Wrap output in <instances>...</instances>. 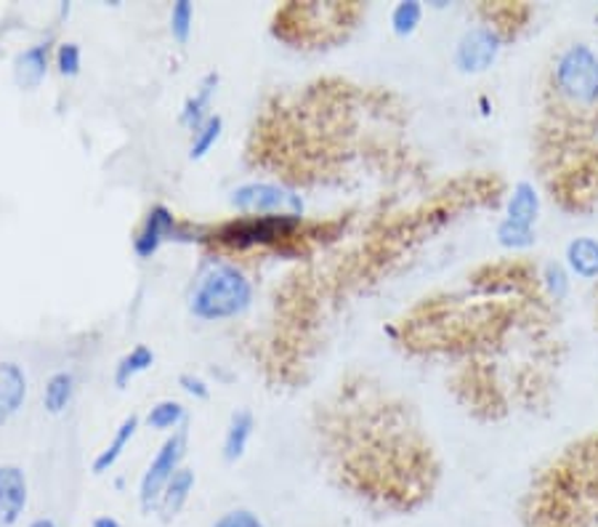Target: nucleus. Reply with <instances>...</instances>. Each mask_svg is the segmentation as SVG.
<instances>
[{
    "label": "nucleus",
    "mask_w": 598,
    "mask_h": 527,
    "mask_svg": "<svg viewBox=\"0 0 598 527\" xmlns=\"http://www.w3.org/2000/svg\"><path fill=\"white\" fill-rule=\"evenodd\" d=\"M231 208L242 216H301L304 201L285 186L272 182H250L231 192Z\"/></svg>",
    "instance_id": "20e7f679"
},
{
    "label": "nucleus",
    "mask_w": 598,
    "mask_h": 527,
    "mask_svg": "<svg viewBox=\"0 0 598 527\" xmlns=\"http://www.w3.org/2000/svg\"><path fill=\"white\" fill-rule=\"evenodd\" d=\"M137 432H139V416L137 413L126 416V419L120 421L118 432H115L112 440L107 442V448L101 450V453L94 459V474H107L109 469L118 464L120 455L126 453L128 442H131L133 437H137Z\"/></svg>",
    "instance_id": "dca6fc26"
},
{
    "label": "nucleus",
    "mask_w": 598,
    "mask_h": 527,
    "mask_svg": "<svg viewBox=\"0 0 598 527\" xmlns=\"http://www.w3.org/2000/svg\"><path fill=\"white\" fill-rule=\"evenodd\" d=\"M192 487H195V472L182 466L176 474H173L168 487H165L163 498H160V506H157L160 514H163L165 519L178 517V512L184 509L186 501H189L192 496Z\"/></svg>",
    "instance_id": "f3484780"
},
{
    "label": "nucleus",
    "mask_w": 598,
    "mask_h": 527,
    "mask_svg": "<svg viewBox=\"0 0 598 527\" xmlns=\"http://www.w3.org/2000/svg\"><path fill=\"white\" fill-rule=\"evenodd\" d=\"M152 365H154V352L146 344H137L131 352H128V355L120 357L118 365H115V384L123 389L128 381H133L139 373L150 370Z\"/></svg>",
    "instance_id": "6ab92c4d"
},
{
    "label": "nucleus",
    "mask_w": 598,
    "mask_h": 527,
    "mask_svg": "<svg viewBox=\"0 0 598 527\" xmlns=\"http://www.w3.org/2000/svg\"><path fill=\"white\" fill-rule=\"evenodd\" d=\"M30 527H56V523L51 517H41L35 519V523H30Z\"/></svg>",
    "instance_id": "c756f323"
},
{
    "label": "nucleus",
    "mask_w": 598,
    "mask_h": 527,
    "mask_svg": "<svg viewBox=\"0 0 598 527\" xmlns=\"http://www.w3.org/2000/svg\"><path fill=\"white\" fill-rule=\"evenodd\" d=\"M423 22V6L417 0H402L391 11V30L399 37H410L417 30V24Z\"/></svg>",
    "instance_id": "b1692460"
},
{
    "label": "nucleus",
    "mask_w": 598,
    "mask_h": 527,
    "mask_svg": "<svg viewBox=\"0 0 598 527\" xmlns=\"http://www.w3.org/2000/svg\"><path fill=\"white\" fill-rule=\"evenodd\" d=\"M537 216H540V195L535 184L519 182L505 201V218L524 224V227H535Z\"/></svg>",
    "instance_id": "4468645a"
},
{
    "label": "nucleus",
    "mask_w": 598,
    "mask_h": 527,
    "mask_svg": "<svg viewBox=\"0 0 598 527\" xmlns=\"http://www.w3.org/2000/svg\"><path fill=\"white\" fill-rule=\"evenodd\" d=\"M186 455V429H176L168 440L160 445L157 453H154V459L150 461V466H146L144 477H141L139 485V501H141V509L152 512L160 506V498H163L165 487H168V482L173 480V474L182 469V461Z\"/></svg>",
    "instance_id": "39448f33"
},
{
    "label": "nucleus",
    "mask_w": 598,
    "mask_h": 527,
    "mask_svg": "<svg viewBox=\"0 0 598 527\" xmlns=\"http://www.w3.org/2000/svg\"><path fill=\"white\" fill-rule=\"evenodd\" d=\"M250 301H253V286L246 278L242 269L235 264L216 261L199 275L195 282V291L189 295V312L197 320H231L248 312Z\"/></svg>",
    "instance_id": "f257e3e1"
},
{
    "label": "nucleus",
    "mask_w": 598,
    "mask_h": 527,
    "mask_svg": "<svg viewBox=\"0 0 598 527\" xmlns=\"http://www.w3.org/2000/svg\"><path fill=\"white\" fill-rule=\"evenodd\" d=\"M48 62H51L48 43H35V46L24 49L14 62V80L22 88L32 92V88H37L43 80H46Z\"/></svg>",
    "instance_id": "9b49d317"
},
{
    "label": "nucleus",
    "mask_w": 598,
    "mask_h": 527,
    "mask_svg": "<svg viewBox=\"0 0 598 527\" xmlns=\"http://www.w3.org/2000/svg\"><path fill=\"white\" fill-rule=\"evenodd\" d=\"M75 395V376L67 370L54 373V376L46 381V389H43V408L48 410L51 416H59L69 408Z\"/></svg>",
    "instance_id": "a211bd4d"
},
{
    "label": "nucleus",
    "mask_w": 598,
    "mask_h": 527,
    "mask_svg": "<svg viewBox=\"0 0 598 527\" xmlns=\"http://www.w3.org/2000/svg\"><path fill=\"white\" fill-rule=\"evenodd\" d=\"M91 527H123V525H120L115 517H109V514H101V517L94 519Z\"/></svg>",
    "instance_id": "c85d7f7f"
},
{
    "label": "nucleus",
    "mask_w": 598,
    "mask_h": 527,
    "mask_svg": "<svg viewBox=\"0 0 598 527\" xmlns=\"http://www.w3.org/2000/svg\"><path fill=\"white\" fill-rule=\"evenodd\" d=\"M56 67H59V75H64V78H75V75H80V67H83L80 46L73 41L59 43V49H56Z\"/></svg>",
    "instance_id": "a878e982"
},
{
    "label": "nucleus",
    "mask_w": 598,
    "mask_h": 527,
    "mask_svg": "<svg viewBox=\"0 0 598 527\" xmlns=\"http://www.w3.org/2000/svg\"><path fill=\"white\" fill-rule=\"evenodd\" d=\"M28 400V376L17 363H0V421L19 413Z\"/></svg>",
    "instance_id": "9d476101"
},
{
    "label": "nucleus",
    "mask_w": 598,
    "mask_h": 527,
    "mask_svg": "<svg viewBox=\"0 0 598 527\" xmlns=\"http://www.w3.org/2000/svg\"><path fill=\"white\" fill-rule=\"evenodd\" d=\"M567 272L580 280H598V240L596 237H575L564 250Z\"/></svg>",
    "instance_id": "f8f14e48"
},
{
    "label": "nucleus",
    "mask_w": 598,
    "mask_h": 527,
    "mask_svg": "<svg viewBox=\"0 0 598 527\" xmlns=\"http://www.w3.org/2000/svg\"><path fill=\"white\" fill-rule=\"evenodd\" d=\"M186 423V408L178 400H160L152 405L146 413V427L157 429V432H173Z\"/></svg>",
    "instance_id": "aec40b11"
},
{
    "label": "nucleus",
    "mask_w": 598,
    "mask_h": 527,
    "mask_svg": "<svg viewBox=\"0 0 598 527\" xmlns=\"http://www.w3.org/2000/svg\"><path fill=\"white\" fill-rule=\"evenodd\" d=\"M253 429L255 419L250 410H237V413H231L227 434H224V461H227V464H235V461H240L242 455H246Z\"/></svg>",
    "instance_id": "2eb2a0df"
},
{
    "label": "nucleus",
    "mask_w": 598,
    "mask_h": 527,
    "mask_svg": "<svg viewBox=\"0 0 598 527\" xmlns=\"http://www.w3.org/2000/svg\"><path fill=\"white\" fill-rule=\"evenodd\" d=\"M569 278L572 275L567 272V267H562V264H545L543 269H540V293H543L545 301H562L564 295L569 293Z\"/></svg>",
    "instance_id": "412c9836"
},
{
    "label": "nucleus",
    "mask_w": 598,
    "mask_h": 527,
    "mask_svg": "<svg viewBox=\"0 0 598 527\" xmlns=\"http://www.w3.org/2000/svg\"><path fill=\"white\" fill-rule=\"evenodd\" d=\"M192 28H195V6L189 0H176L171 9V35L176 43H189Z\"/></svg>",
    "instance_id": "393cba45"
},
{
    "label": "nucleus",
    "mask_w": 598,
    "mask_h": 527,
    "mask_svg": "<svg viewBox=\"0 0 598 527\" xmlns=\"http://www.w3.org/2000/svg\"><path fill=\"white\" fill-rule=\"evenodd\" d=\"M173 233H176V216H173V211L165 208V205H152L137 237H133V250H137L139 259H152L160 246H163L168 237H173Z\"/></svg>",
    "instance_id": "6e6552de"
},
{
    "label": "nucleus",
    "mask_w": 598,
    "mask_h": 527,
    "mask_svg": "<svg viewBox=\"0 0 598 527\" xmlns=\"http://www.w3.org/2000/svg\"><path fill=\"white\" fill-rule=\"evenodd\" d=\"M210 527H267V525H263V519L255 512L229 509V512H224Z\"/></svg>",
    "instance_id": "bb28decb"
},
{
    "label": "nucleus",
    "mask_w": 598,
    "mask_h": 527,
    "mask_svg": "<svg viewBox=\"0 0 598 527\" xmlns=\"http://www.w3.org/2000/svg\"><path fill=\"white\" fill-rule=\"evenodd\" d=\"M178 384H182V389L186 391V395H192V397H195V400H208V397H210L208 384H205L203 378L189 376V373H184V376L178 378Z\"/></svg>",
    "instance_id": "cd10ccee"
},
{
    "label": "nucleus",
    "mask_w": 598,
    "mask_h": 527,
    "mask_svg": "<svg viewBox=\"0 0 598 527\" xmlns=\"http://www.w3.org/2000/svg\"><path fill=\"white\" fill-rule=\"evenodd\" d=\"M221 133H224V118H221V115H210V118L197 128L195 137H192L189 158L192 160H203L210 150H214L216 141L221 139Z\"/></svg>",
    "instance_id": "4be33fe9"
},
{
    "label": "nucleus",
    "mask_w": 598,
    "mask_h": 527,
    "mask_svg": "<svg viewBox=\"0 0 598 527\" xmlns=\"http://www.w3.org/2000/svg\"><path fill=\"white\" fill-rule=\"evenodd\" d=\"M596 320H598V295H596Z\"/></svg>",
    "instance_id": "7c9ffc66"
},
{
    "label": "nucleus",
    "mask_w": 598,
    "mask_h": 527,
    "mask_svg": "<svg viewBox=\"0 0 598 527\" xmlns=\"http://www.w3.org/2000/svg\"><path fill=\"white\" fill-rule=\"evenodd\" d=\"M28 509V477L19 466H0V527H14Z\"/></svg>",
    "instance_id": "1a4fd4ad"
},
{
    "label": "nucleus",
    "mask_w": 598,
    "mask_h": 527,
    "mask_svg": "<svg viewBox=\"0 0 598 527\" xmlns=\"http://www.w3.org/2000/svg\"><path fill=\"white\" fill-rule=\"evenodd\" d=\"M304 218L301 216H237L216 229V240L231 250L255 246H280L298 237Z\"/></svg>",
    "instance_id": "7ed1b4c3"
},
{
    "label": "nucleus",
    "mask_w": 598,
    "mask_h": 527,
    "mask_svg": "<svg viewBox=\"0 0 598 527\" xmlns=\"http://www.w3.org/2000/svg\"><path fill=\"white\" fill-rule=\"evenodd\" d=\"M503 46L505 41L490 24H476V28L463 32L458 46H455V64H458L460 73H485L498 60Z\"/></svg>",
    "instance_id": "423d86ee"
},
{
    "label": "nucleus",
    "mask_w": 598,
    "mask_h": 527,
    "mask_svg": "<svg viewBox=\"0 0 598 527\" xmlns=\"http://www.w3.org/2000/svg\"><path fill=\"white\" fill-rule=\"evenodd\" d=\"M535 240H537L535 227H524V224L511 222V218H503V222L498 224V243L508 250L532 248Z\"/></svg>",
    "instance_id": "5701e85b"
},
{
    "label": "nucleus",
    "mask_w": 598,
    "mask_h": 527,
    "mask_svg": "<svg viewBox=\"0 0 598 527\" xmlns=\"http://www.w3.org/2000/svg\"><path fill=\"white\" fill-rule=\"evenodd\" d=\"M481 24H490L503 41H513L526 28L532 17V6L526 3H511V0H490V3L479 6Z\"/></svg>",
    "instance_id": "0eeeda50"
},
{
    "label": "nucleus",
    "mask_w": 598,
    "mask_h": 527,
    "mask_svg": "<svg viewBox=\"0 0 598 527\" xmlns=\"http://www.w3.org/2000/svg\"><path fill=\"white\" fill-rule=\"evenodd\" d=\"M218 80H221V78H218L216 73H208L203 80H199L197 92L192 94L189 99H186V105L182 109V123L189 128L192 133H195L197 128L210 118L208 107H210V101H214V96L218 92Z\"/></svg>",
    "instance_id": "ddd939ff"
},
{
    "label": "nucleus",
    "mask_w": 598,
    "mask_h": 527,
    "mask_svg": "<svg viewBox=\"0 0 598 527\" xmlns=\"http://www.w3.org/2000/svg\"><path fill=\"white\" fill-rule=\"evenodd\" d=\"M359 14L362 6L354 3H291L276 11L274 35L287 43L338 41Z\"/></svg>",
    "instance_id": "f03ea898"
}]
</instances>
